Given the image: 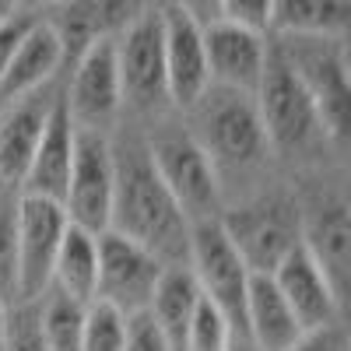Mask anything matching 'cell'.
<instances>
[{
  "label": "cell",
  "instance_id": "836d02e7",
  "mask_svg": "<svg viewBox=\"0 0 351 351\" xmlns=\"http://www.w3.org/2000/svg\"><path fill=\"white\" fill-rule=\"evenodd\" d=\"M56 4H67V0H18V8L36 11V14H43V11H49V8H56Z\"/></svg>",
  "mask_w": 351,
  "mask_h": 351
},
{
  "label": "cell",
  "instance_id": "4316f807",
  "mask_svg": "<svg viewBox=\"0 0 351 351\" xmlns=\"http://www.w3.org/2000/svg\"><path fill=\"white\" fill-rule=\"evenodd\" d=\"M232 341H236V330L225 319V313L208 299L200 295L193 319H190V330H186V348L183 351H228Z\"/></svg>",
  "mask_w": 351,
  "mask_h": 351
},
{
  "label": "cell",
  "instance_id": "4dcf8cb0",
  "mask_svg": "<svg viewBox=\"0 0 351 351\" xmlns=\"http://www.w3.org/2000/svg\"><path fill=\"white\" fill-rule=\"evenodd\" d=\"M123 351H169V344L158 334V327H155V319L148 316V309L127 316V344H123Z\"/></svg>",
  "mask_w": 351,
  "mask_h": 351
},
{
  "label": "cell",
  "instance_id": "30bf717a",
  "mask_svg": "<svg viewBox=\"0 0 351 351\" xmlns=\"http://www.w3.org/2000/svg\"><path fill=\"white\" fill-rule=\"evenodd\" d=\"M95 246H99L95 299L116 306L127 316L148 309L165 263L116 228H102L95 236Z\"/></svg>",
  "mask_w": 351,
  "mask_h": 351
},
{
  "label": "cell",
  "instance_id": "8fae6325",
  "mask_svg": "<svg viewBox=\"0 0 351 351\" xmlns=\"http://www.w3.org/2000/svg\"><path fill=\"white\" fill-rule=\"evenodd\" d=\"M67 225L71 218L60 200L36 193L18 197V302H36L49 288Z\"/></svg>",
  "mask_w": 351,
  "mask_h": 351
},
{
  "label": "cell",
  "instance_id": "4fadbf2b",
  "mask_svg": "<svg viewBox=\"0 0 351 351\" xmlns=\"http://www.w3.org/2000/svg\"><path fill=\"white\" fill-rule=\"evenodd\" d=\"M162 39H165V81L169 102L176 112H186L204 88L208 77V56H204V25L176 0H162Z\"/></svg>",
  "mask_w": 351,
  "mask_h": 351
},
{
  "label": "cell",
  "instance_id": "ba28073f",
  "mask_svg": "<svg viewBox=\"0 0 351 351\" xmlns=\"http://www.w3.org/2000/svg\"><path fill=\"white\" fill-rule=\"evenodd\" d=\"M186 263L197 278L200 295H208L232 324L236 337H246V285H250V267L236 253L221 232L218 218L190 225V253Z\"/></svg>",
  "mask_w": 351,
  "mask_h": 351
},
{
  "label": "cell",
  "instance_id": "5b68a950",
  "mask_svg": "<svg viewBox=\"0 0 351 351\" xmlns=\"http://www.w3.org/2000/svg\"><path fill=\"white\" fill-rule=\"evenodd\" d=\"M148 141V152L155 158V169L165 180L172 200L180 204V211L190 225L211 221L221 211V186L218 176L204 155V148L193 141L190 127L180 112H162L158 120L137 123Z\"/></svg>",
  "mask_w": 351,
  "mask_h": 351
},
{
  "label": "cell",
  "instance_id": "7a4b0ae2",
  "mask_svg": "<svg viewBox=\"0 0 351 351\" xmlns=\"http://www.w3.org/2000/svg\"><path fill=\"white\" fill-rule=\"evenodd\" d=\"M180 116L218 176L221 204L271 183L267 172L274 165V148L260 123L253 95L225 84H208L204 95Z\"/></svg>",
  "mask_w": 351,
  "mask_h": 351
},
{
  "label": "cell",
  "instance_id": "44dd1931",
  "mask_svg": "<svg viewBox=\"0 0 351 351\" xmlns=\"http://www.w3.org/2000/svg\"><path fill=\"white\" fill-rule=\"evenodd\" d=\"M197 299H200V288H197L190 263H165L158 274V285H155V295L148 302V316L155 319L169 351L186 348V330H190Z\"/></svg>",
  "mask_w": 351,
  "mask_h": 351
},
{
  "label": "cell",
  "instance_id": "6da1fadb",
  "mask_svg": "<svg viewBox=\"0 0 351 351\" xmlns=\"http://www.w3.org/2000/svg\"><path fill=\"white\" fill-rule=\"evenodd\" d=\"M112 152V211L109 225L127 239L141 243L162 263H186L190 253V221L172 200L165 180L155 169L144 130L123 120L109 130Z\"/></svg>",
  "mask_w": 351,
  "mask_h": 351
},
{
  "label": "cell",
  "instance_id": "f546056e",
  "mask_svg": "<svg viewBox=\"0 0 351 351\" xmlns=\"http://www.w3.org/2000/svg\"><path fill=\"white\" fill-rule=\"evenodd\" d=\"M285 351H351V344H348V327H344V319H334V324L302 330L299 341L291 344V348H285Z\"/></svg>",
  "mask_w": 351,
  "mask_h": 351
},
{
  "label": "cell",
  "instance_id": "cb8c5ba5",
  "mask_svg": "<svg viewBox=\"0 0 351 351\" xmlns=\"http://www.w3.org/2000/svg\"><path fill=\"white\" fill-rule=\"evenodd\" d=\"M39 334L46 351H81V330H84V306L60 295L56 288H46L36 299Z\"/></svg>",
  "mask_w": 351,
  "mask_h": 351
},
{
  "label": "cell",
  "instance_id": "484cf974",
  "mask_svg": "<svg viewBox=\"0 0 351 351\" xmlns=\"http://www.w3.org/2000/svg\"><path fill=\"white\" fill-rule=\"evenodd\" d=\"M123 344H127V313L102 299H92L84 306L81 351H123Z\"/></svg>",
  "mask_w": 351,
  "mask_h": 351
},
{
  "label": "cell",
  "instance_id": "7402d4cb",
  "mask_svg": "<svg viewBox=\"0 0 351 351\" xmlns=\"http://www.w3.org/2000/svg\"><path fill=\"white\" fill-rule=\"evenodd\" d=\"M99 232H88L81 225H67L64 243L56 250L53 260V278L49 288H56L60 295L88 306L95 299V274H99V246H95Z\"/></svg>",
  "mask_w": 351,
  "mask_h": 351
},
{
  "label": "cell",
  "instance_id": "f1b7e54d",
  "mask_svg": "<svg viewBox=\"0 0 351 351\" xmlns=\"http://www.w3.org/2000/svg\"><path fill=\"white\" fill-rule=\"evenodd\" d=\"M271 14H274V0H221L218 18L243 25L250 32L271 36Z\"/></svg>",
  "mask_w": 351,
  "mask_h": 351
},
{
  "label": "cell",
  "instance_id": "7c38bea8",
  "mask_svg": "<svg viewBox=\"0 0 351 351\" xmlns=\"http://www.w3.org/2000/svg\"><path fill=\"white\" fill-rule=\"evenodd\" d=\"M64 211L74 225L102 232L112 211V152L109 130L77 127L74 130V162L67 176Z\"/></svg>",
  "mask_w": 351,
  "mask_h": 351
},
{
  "label": "cell",
  "instance_id": "9c48e42d",
  "mask_svg": "<svg viewBox=\"0 0 351 351\" xmlns=\"http://www.w3.org/2000/svg\"><path fill=\"white\" fill-rule=\"evenodd\" d=\"M64 95H67V109L77 127L112 130L123 120L120 71H116V36L92 43L67 67Z\"/></svg>",
  "mask_w": 351,
  "mask_h": 351
},
{
  "label": "cell",
  "instance_id": "ffe728a7",
  "mask_svg": "<svg viewBox=\"0 0 351 351\" xmlns=\"http://www.w3.org/2000/svg\"><path fill=\"white\" fill-rule=\"evenodd\" d=\"M302 327L271 274H250L246 285V341L256 351H285L299 341Z\"/></svg>",
  "mask_w": 351,
  "mask_h": 351
},
{
  "label": "cell",
  "instance_id": "2e32d148",
  "mask_svg": "<svg viewBox=\"0 0 351 351\" xmlns=\"http://www.w3.org/2000/svg\"><path fill=\"white\" fill-rule=\"evenodd\" d=\"M267 43L271 36L250 32L232 21H208L204 25V56H208V77L211 84H225L236 92L253 95L263 64H267Z\"/></svg>",
  "mask_w": 351,
  "mask_h": 351
},
{
  "label": "cell",
  "instance_id": "e575fe53",
  "mask_svg": "<svg viewBox=\"0 0 351 351\" xmlns=\"http://www.w3.org/2000/svg\"><path fill=\"white\" fill-rule=\"evenodd\" d=\"M18 11V0H0V21H4L8 14H14Z\"/></svg>",
  "mask_w": 351,
  "mask_h": 351
},
{
  "label": "cell",
  "instance_id": "603a6c76",
  "mask_svg": "<svg viewBox=\"0 0 351 351\" xmlns=\"http://www.w3.org/2000/svg\"><path fill=\"white\" fill-rule=\"evenodd\" d=\"M351 0H274L271 36L348 39Z\"/></svg>",
  "mask_w": 351,
  "mask_h": 351
},
{
  "label": "cell",
  "instance_id": "277c9868",
  "mask_svg": "<svg viewBox=\"0 0 351 351\" xmlns=\"http://www.w3.org/2000/svg\"><path fill=\"white\" fill-rule=\"evenodd\" d=\"M253 99H256L260 123L274 148V158L309 162L319 148H330L324 127H319L309 88L299 77V71L291 67L278 39L267 43V64H263Z\"/></svg>",
  "mask_w": 351,
  "mask_h": 351
},
{
  "label": "cell",
  "instance_id": "e0dca14e",
  "mask_svg": "<svg viewBox=\"0 0 351 351\" xmlns=\"http://www.w3.org/2000/svg\"><path fill=\"white\" fill-rule=\"evenodd\" d=\"M271 278H274L278 291L285 295V302L291 306V313H295L302 330L344 319V302L337 299L327 274L319 271V263L313 260V253L302 243L271 271Z\"/></svg>",
  "mask_w": 351,
  "mask_h": 351
},
{
  "label": "cell",
  "instance_id": "83f0119b",
  "mask_svg": "<svg viewBox=\"0 0 351 351\" xmlns=\"http://www.w3.org/2000/svg\"><path fill=\"white\" fill-rule=\"evenodd\" d=\"M4 351H46L43 334H39L36 302H14V306H8Z\"/></svg>",
  "mask_w": 351,
  "mask_h": 351
},
{
  "label": "cell",
  "instance_id": "1f68e13d",
  "mask_svg": "<svg viewBox=\"0 0 351 351\" xmlns=\"http://www.w3.org/2000/svg\"><path fill=\"white\" fill-rule=\"evenodd\" d=\"M32 21H36V11H25V8H18L14 14H8L4 21H0V74H4V67L11 60L18 39L25 36V28L32 25Z\"/></svg>",
  "mask_w": 351,
  "mask_h": 351
},
{
  "label": "cell",
  "instance_id": "3957f363",
  "mask_svg": "<svg viewBox=\"0 0 351 351\" xmlns=\"http://www.w3.org/2000/svg\"><path fill=\"white\" fill-rule=\"evenodd\" d=\"M218 225L256 274H271L302 243V200L288 186L263 183L236 200H225Z\"/></svg>",
  "mask_w": 351,
  "mask_h": 351
},
{
  "label": "cell",
  "instance_id": "d590c367",
  "mask_svg": "<svg viewBox=\"0 0 351 351\" xmlns=\"http://www.w3.org/2000/svg\"><path fill=\"white\" fill-rule=\"evenodd\" d=\"M228 351H256V348H253V344H250L246 337H236V341H232V348H228Z\"/></svg>",
  "mask_w": 351,
  "mask_h": 351
},
{
  "label": "cell",
  "instance_id": "ac0fdd59",
  "mask_svg": "<svg viewBox=\"0 0 351 351\" xmlns=\"http://www.w3.org/2000/svg\"><path fill=\"white\" fill-rule=\"evenodd\" d=\"M74 116L67 109V95L60 92L46 116V127L39 134L36 155L28 162V172L21 180V193H36V197H49L60 200L67 193V176H71V162H74Z\"/></svg>",
  "mask_w": 351,
  "mask_h": 351
},
{
  "label": "cell",
  "instance_id": "d4e9b609",
  "mask_svg": "<svg viewBox=\"0 0 351 351\" xmlns=\"http://www.w3.org/2000/svg\"><path fill=\"white\" fill-rule=\"evenodd\" d=\"M18 197L21 190L0 183V302H18Z\"/></svg>",
  "mask_w": 351,
  "mask_h": 351
},
{
  "label": "cell",
  "instance_id": "8992f818",
  "mask_svg": "<svg viewBox=\"0 0 351 351\" xmlns=\"http://www.w3.org/2000/svg\"><path fill=\"white\" fill-rule=\"evenodd\" d=\"M116 71H120L123 116L134 123L158 120L172 112L165 81V39H162V4L148 8L116 36Z\"/></svg>",
  "mask_w": 351,
  "mask_h": 351
},
{
  "label": "cell",
  "instance_id": "5bb4252c",
  "mask_svg": "<svg viewBox=\"0 0 351 351\" xmlns=\"http://www.w3.org/2000/svg\"><path fill=\"white\" fill-rule=\"evenodd\" d=\"M302 200V197H299ZM302 246L313 253L319 271L327 274L337 299L348 306L351 288V218L348 200L337 193H324L316 200H302Z\"/></svg>",
  "mask_w": 351,
  "mask_h": 351
},
{
  "label": "cell",
  "instance_id": "d6a6232c",
  "mask_svg": "<svg viewBox=\"0 0 351 351\" xmlns=\"http://www.w3.org/2000/svg\"><path fill=\"white\" fill-rule=\"evenodd\" d=\"M176 4H183L200 25H208L218 18V8H221V0H176Z\"/></svg>",
  "mask_w": 351,
  "mask_h": 351
},
{
  "label": "cell",
  "instance_id": "d6986e66",
  "mask_svg": "<svg viewBox=\"0 0 351 351\" xmlns=\"http://www.w3.org/2000/svg\"><path fill=\"white\" fill-rule=\"evenodd\" d=\"M64 71H67L64 67V46L56 39L53 25L43 14H36V21L18 39L4 74H0V109L18 102L28 92H36V88H43L46 81H53Z\"/></svg>",
  "mask_w": 351,
  "mask_h": 351
},
{
  "label": "cell",
  "instance_id": "52a82bcc",
  "mask_svg": "<svg viewBox=\"0 0 351 351\" xmlns=\"http://www.w3.org/2000/svg\"><path fill=\"white\" fill-rule=\"evenodd\" d=\"M285 49L291 67L306 81L319 127L330 148L344 152L351 123V81H348V39H313V36H271Z\"/></svg>",
  "mask_w": 351,
  "mask_h": 351
},
{
  "label": "cell",
  "instance_id": "8d00e7d4",
  "mask_svg": "<svg viewBox=\"0 0 351 351\" xmlns=\"http://www.w3.org/2000/svg\"><path fill=\"white\" fill-rule=\"evenodd\" d=\"M4 324H8V306L0 302V351H4Z\"/></svg>",
  "mask_w": 351,
  "mask_h": 351
},
{
  "label": "cell",
  "instance_id": "9a60e30c",
  "mask_svg": "<svg viewBox=\"0 0 351 351\" xmlns=\"http://www.w3.org/2000/svg\"><path fill=\"white\" fill-rule=\"evenodd\" d=\"M64 77H67V71L0 109V183L21 190L28 162L36 155L39 134L46 127V116H49L56 95L64 92Z\"/></svg>",
  "mask_w": 351,
  "mask_h": 351
}]
</instances>
